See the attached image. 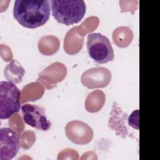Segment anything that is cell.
Returning a JSON list of instances; mask_svg holds the SVG:
<instances>
[{"label":"cell","mask_w":160,"mask_h":160,"mask_svg":"<svg viewBox=\"0 0 160 160\" xmlns=\"http://www.w3.org/2000/svg\"><path fill=\"white\" fill-rule=\"evenodd\" d=\"M50 11L48 0H16L13 7V16L22 26L34 29L47 22Z\"/></svg>","instance_id":"cell-1"},{"label":"cell","mask_w":160,"mask_h":160,"mask_svg":"<svg viewBox=\"0 0 160 160\" xmlns=\"http://www.w3.org/2000/svg\"><path fill=\"white\" fill-rule=\"evenodd\" d=\"M51 4L52 16L66 26L78 23L86 13V6L82 0H51Z\"/></svg>","instance_id":"cell-2"},{"label":"cell","mask_w":160,"mask_h":160,"mask_svg":"<svg viewBox=\"0 0 160 160\" xmlns=\"http://www.w3.org/2000/svg\"><path fill=\"white\" fill-rule=\"evenodd\" d=\"M86 45L89 56L96 63L104 64L114 59L113 48L106 36L99 32L88 34Z\"/></svg>","instance_id":"cell-3"},{"label":"cell","mask_w":160,"mask_h":160,"mask_svg":"<svg viewBox=\"0 0 160 160\" xmlns=\"http://www.w3.org/2000/svg\"><path fill=\"white\" fill-rule=\"evenodd\" d=\"M21 91L10 81L0 82V118L6 119L19 111Z\"/></svg>","instance_id":"cell-4"},{"label":"cell","mask_w":160,"mask_h":160,"mask_svg":"<svg viewBox=\"0 0 160 160\" xmlns=\"http://www.w3.org/2000/svg\"><path fill=\"white\" fill-rule=\"evenodd\" d=\"M21 109L23 120L28 125L44 131L51 128V122L48 120L44 109L41 107L25 104L21 106Z\"/></svg>","instance_id":"cell-5"},{"label":"cell","mask_w":160,"mask_h":160,"mask_svg":"<svg viewBox=\"0 0 160 160\" xmlns=\"http://www.w3.org/2000/svg\"><path fill=\"white\" fill-rule=\"evenodd\" d=\"M20 147L19 135L9 128L0 129V160H10L15 157Z\"/></svg>","instance_id":"cell-6"},{"label":"cell","mask_w":160,"mask_h":160,"mask_svg":"<svg viewBox=\"0 0 160 160\" xmlns=\"http://www.w3.org/2000/svg\"><path fill=\"white\" fill-rule=\"evenodd\" d=\"M24 73L25 71L21 66V64L18 65L16 71H13V69L10 63L8 64L4 69L5 78L8 80V81L12 82L13 83H19L21 82Z\"/></svg>","instance_id":"cell-7"},{"label":"cell","mask_w":160,"mask_h":160,"mask_svg":"<svg viewBox=\"0 0 160 160\" xmlns=\"http://www.w3.org/2000/svg\"><path fill=\"white\" fill-rule=\"evenodd\" d=\"M128 124L130 126L134 129H139V110L134 111L129 116L128 119Z\"/></svg>","instance_id":"cell-8"}]
</instances>
